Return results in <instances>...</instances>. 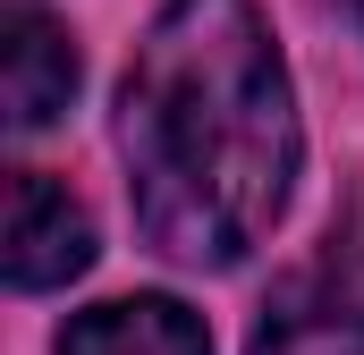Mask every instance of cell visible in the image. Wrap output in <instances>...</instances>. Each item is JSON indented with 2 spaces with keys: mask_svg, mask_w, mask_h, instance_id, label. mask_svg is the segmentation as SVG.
Here are the masks:
<instances>
[{
  "mask_svg": "<svg viewBox=\"0 0 364 355\" xmlns=\"http://www.w3.org/2000/svg\"><path fill=\"white\" fill-rule=\"evenodd\" d=\"M127 203L178 271H237L279 229L305 127L255 0H161L110 110Z\"/></svg>",
  "mask_w": 364,
  "mask_h": 355,
  "instance_id": "cell-1",
  "label": "cell"
},
{
  "mask_svg": "<svg viewBox=\"0 0 364 355\" xmlns=\"http://www.w3.org/2000/svg\"><path fill=\"white\" fill-rule=\"evenodd\" d=\"M246 355H364V220L322 237L272 288Z\"/></svg>",
  "mask_w": 364,
  "mask_h": 355,
  "instance_id": "cell-2",
  "label": "cell"
},
{
  "mask_svg": "<svg viewBox=\"0 0 364 355\" xmlns=\"http://www.w3.org/2000/svg\"><path fill=\"white\" fill-rule=\"evenodd\" d=\"M0 271L17 296H43V288H68L93 271V212L43 170H9V246Z\"/></svg>",
  "mask_w": 364,
  "mask_h": 355,
  "instance_id": "cell-3",
  "label": "cell"
},
{
  "mask_svg": "<svg viewBox=\"0 0 364 355\" xmlns=\"http://www.w3.org/2000/svg\"><path fill=\"white\" fill-rule=\"evenodd\" d=\"M0 43H9V127L34 136L77 102V34L60 26L51 0H0Z\"/></svg>",
  "mask_w": 364,
  "mask_h": 355,
  "instance_id": "cell-4",
  "label": "cell"
},
{
  "mask_svg": "<svg viewBox=\"0 0 364 355\" xmlns=\"http://www.w3.org/2000/svg\"><path fill=\"white\" fill-rule=\"evenodd\" d=\"M60 355H212V330L178 296H110L60 330Z\"/></svg>",
  "mask_w": 364,
  "mask_h": 355,
  "instance_id": "cell-5",
  "label": "cell"
},
{
  "mask_svg": "<svg viewBox=\"0 0 364 355\" xmlns=\"http://www.w3.org/2000/svg\"><path fill=\"white\" fill-rule=\"evenodd\" d=\"M348 9H356V26H364V0H348Z\"/></svg>",
  "mask_w": 364,
  "mask_h": 355,
  "instance_id": "cell-6",
  "label": "cell"
}]
</instances>
